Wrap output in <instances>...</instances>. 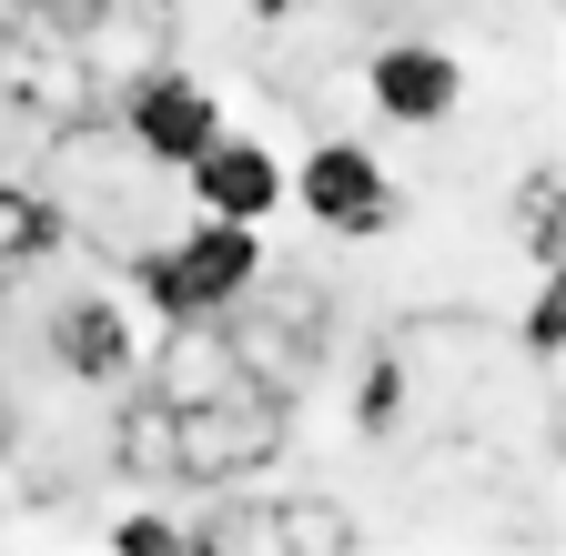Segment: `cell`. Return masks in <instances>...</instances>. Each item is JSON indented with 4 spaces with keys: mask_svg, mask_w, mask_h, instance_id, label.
<instances>
[{
    "mask_svg": "<svg viewBox=\"0 0 566 556\" xmlns=\"http://www.w3.org/2000/svg\"><path fill=\"white\" fill-rule=\"evenodd\" d=\"M112 273L142 294V314H153V324H182V314H223V304H243L263 273H273V253H263V223L192 213V223L163 233V243L112 253Z\"/></svg>",
    "mask_w": 566,
    "mask_h": 556,
    "instance_id": "obj_1",
    "label": "cell"
},
{
    "mask_svg": "<svg viewBox=\"0 0 566 556\" xmlns=\"http://www.w3.org/2000/svg\"><path fill=\"white\" fill-rule=\"evenodd\" d=\"M172 415V485H243L263 465H283L294 445V405L263 385H223L202 405H163Z\"/></svg>",
    "mask_w": 566,
    "mask_h": 556,
    "instance_id": "obj_2",
    "label": "cell"
},
{
    "mask_svg": "<svg viewBox=\"0 0 566 556\" xmlns=\"http://www.w3.org/2000/svg\"><path fill=\"white\" fill-rule=\"evenodd\" d=\"M0 112L31 122V132H71V122H102L112 112V72L92 41H61L0 11Z\"/></svg>",
    "mask_w": 566,
    "mask_h": 556,
    "instance_id": "obj_3",
    "label": "cell"
},
{
    "mask_svg": "<svg viewBox=\"0 0 566 556\" xmlns=\"http://www.w3.org/2000/svg\"><path fill=\"white\" fill-rule=\"evenodd\" d=\"M283 202H304V223L334 243H385L405 223V182L354 132H324V143H304V162H283Z\"/></svg>",
    "mask_w": 566,
    "mask_h": 556,
    "instance_id": "obj_4",
    "label": "cell"
},
{
    "mask_svg": "<svg viewBox=\"0 0 566 556\" xmlns=\"http://www.w3.org/2000/svg\"><path fill=\"white\" fill-rule=\"evenodd\" d=\"M112 132L132 143V162L182 172L212 132H223V92H212L202 72H182V61H132V72L112 82Z\"/></svg>",
    "mask_w": 566,
    "mask_h": 556,
    "instance_id": "obj_5",
    "label": "cell"
},
{
    "mask_svg": "<svg viewBox=\"0 0 566 556\" xmlns=\"http://www.w3.org/2000/svg\"><path fill=\"white\" fill-rule=\"evenodd\" d=\"M182 536H192V556H294V546L354 556V546H375L334 496H243V506L212 496L202 516H182Z\"/></svg>",
    "mask_w": 566,
    "mask_h": 556,
    "instance_id": "obj_6",
    "label": "cell"
},
{
    "mask_svg": "<svg viewBox=\"0 0 566 556\" xmlns=\"http://www.w3.org/2000/svg\"><path fill=\"white\" fill-rule=\"evenodd\" d=\"M142 314L122 304V294H61L51 304V324H41V355L71 375V385H92V395H122L132 385V365H142Z\"/></svg>",
    "mask_w": 566,
    "mask_h": 556,
    "instance_id": "obj_7",
    "label": "cell"
},
{
    "mask_svg": "<svg viewBox=\"0 0 566 556\" xmlns=\"http://www.w3.org/2000/svg\"><path fill=\"white\" fill-rule=\"evenodd\" d=\"M182 192L192 213H223V223H273L283 213V153L263 143V132H212V143L182 162Z\"/></svg>",
    "mask_w": 566,
    "mask_h": 556,
    "instance_id": "obj_8",
    "label": "cell"
},
{
    "mask_svg": "<svg viewBox=\"0 0 566 556\" xmlns=\"http://www.w3.org/2000/svg\"><path fill=\"white\" fill-rule=\"evenodd\" d=\"M365 102H375V122H395V132H436V122L465 112V61H455L446 41H385V51L365 61Z\"/></svg>",
    "mask_w": 566,
    "mask_h": 556,
    "instance_id": "obj_9",
    "label": "cell"
},
{
    "mask_svg": "<svg viewBox=\"0 0 566 556\" xmlns=\"http://www.w3.org/2000/svg\"><path fill=\"white\" fill-rule=\"evenodd\" d=\"M51 253H71V202L31 172H0V294L21 273H41Z\"/></svg>",
    "mask_w": 566,
    "mask_h": 556,
    "instance_id": "obj_10",
    "label": "cell"
},
{
    "mask_svg": "<svg viewBox=\"0 0 566 556\" xmlns=\"http://www.w3.org/2000/svg\"><path fill=\"white\" fill-rule=\"evenodd\" d=\"M506 223H516L526 273H556V263H566V172H556V162H526V172H516Z\"/></svg>",
    "mask_w": 566,
    "mask_h": 556,
    "instance_id": "obj_11",
    "label": "cell"
},
{
    "mask_svg": "<svg viewBox=\"0 0 566 556\" xmlns=\"http://www.w3.org/2000/svg\"><path fill=\"white\" fill-rule=\"evenodd\" d=\"M405 415H415V385H405V355L385 344V355H365V375H354V436L385 445V436H405Z\"/></svg>",
    "mask_w": 566,
    "mask_h": 556,
    "instance_id": "obj_12",
    "label": "cell"
},
{
    "mask_svg": "<svg viewBox=\"0 0 566 556\" xmlns=\"http://www.w3.org/2000/svg\"><path fill=\"white\" fill-rule=\"evenodd\" d=\"M112 465H122V475L172 485V415H163L153 395H132V405H122V426H112Z\"/></svg>",
    "mask_w": 566,
    "mask_h": 556,
    "instance_id": "obj_13",
    "label": "cell"
},
{
    "mask_svg": "<svg viewBox=\"0 0 566 556\" xmlns=\"http://www.w3.org/2000/svg\"><path fill=\"white\" fill-rule=\"evenodd\" d=\"M11 21H31V31H61V41H112V21H122V0H0Z\"/></svg>",
    "mask_w": 566,
    "mask_h": 556,
    "instance_id": "obj_14",
    "label": "cell"
},
{
    "mask_svg": "<svg viewBox=\"0 0 566 556\" xmlns=\"http://www.w3.org/2000/svg\"><path fill=\"white\" fill-rule=\"evenodd\" d=\"M516 344H526L536 365H556V344H566V284H556V273H536V294L516 314Z\"/></svg>",
    "mask_w": 566,
    "mask_h": 556,
    "instance_id": "obj_15",
    "label": "cell"
},
{
    "mask_svg": "<svg viewBox=\"0 0 566 556\" xmlns=\"http://www.w3.org/2000/svg\"><path fill=\"white\" fill-rule=\"evenodd\" d=\"M112 556H192V536L163 506H132V516H112Z\"/></svg>",
    "mask_w": 566,
    "mask_h": 556,
    "instance_id": "obj_16",
    "label": "cell"
},
{
    "mask_svg": "<svg viewBox=\"0 0 566 556\" xmlns=\"http://www.w3.org/2000/svg\"><path fill=\"white\" fill-rule=\"evenodd\" d=\"M233 11H243L253 31H283V21H304V11H314V0H233Z\"/></svg>",
    "mask_w": 566,
    "mask_h": 556,
    "instance_id": "obj_17",
    "label": "cell"
},
{
    "mask_svg": "<svg viewBox=\"0 0 566 556\" xmlns=\"http://www.w3.org/2000/svg\"><path fill=\"white\" fill-rule=\"evenodd\" d=\"M21 445V395H11V375H0V455Z\"/></svg>",
    "mask_w": 566,
    "mask_h": 556,
    "instance_id": "obj_18",
    "label": "cell"
}]
</instances>
